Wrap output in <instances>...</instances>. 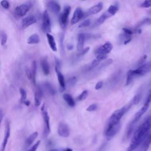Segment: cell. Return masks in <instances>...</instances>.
Returning a JSON list of instances; mask_svg holds the SVG:
<instances>
[{"label":"cell","mask_w":151,"mask_h":151,"mask_svg":"<svg viewBox=\"0 0 151 151\" xmlns=\"http://www.w3.org/2000/svg\"><path fill=\"white\" fill-rule=\"evenodd\" d=\"M132 101L127 105L116 110L109 117L104 127V134L108 139L113 137L120 129V120L123 116L131 107Z\"/></svg>","instance_id":"1"},{"label":"cell","mask_w":151,"mask_h":151,"mask_svg":"<svg viewBox=\"0 0 151 151\" xmlns=\"http://www.w3.org/2000/svg\"><path fill=\"white\" fill-rule=\"evenodd\" d=\"M151 129V116H149L134 131L126 151H134L142 144Z\"/></svg>","instance_id":"2"},{"label":"cell","mask_w":151,"mask_h":151,"mask_svg":"<svg viewBox=\"0 0 151 151\" xmlns=\"http://www.w3.org/2000/svg\"><path fill=\"white\" fill-rule=\"evenodd\" d=\"M41 114L44 122V129L43 135L44 137H47L50 133V117L44 103L41 107Z\"/></svg>","instance_id":"3"},{"label":"cell","mask_w":151,"mask_h":151,"mask_svg":"<svg viewBox=\"0 0 151 151\" xmlns=\"http://www.w3.org/2000/svg\"><path fill=\"white\" fill-rule=\"evenodd\" d=\"M71 11V6L69 5H65L64 8L63 12L59 16V22L60 26L63 29H65L68 23V18Z\"/></svg>","instance_id":"4"},{"label":"cell","mask_w":151,"mask_h":151,"mask_svg":"<svg viewBox=\"0 0 151 151\" xmlns=\"http://www.w3.org/2000/svg\"><path fill=\"white\" fill-rule=\"evenodd\" d=\"M132 70L135 78L137 77L144 76L151 70V62L146 63L139 66L137 68Z\"/></svg>","instance_id":"5"},{"label":"cell","mask_w":151,"mask_h":151,"mask_svg":"<svg viewBox=\"0 0 151 151\" xmlns=\"http://www.w3.org/2000/svg\"><path fill=\"white\" fill-rule=\"evenodd\" d=\"M41 29L44 32L46 33V34H50V32H51V31L50 18L47 10L44 11L42 14V22Z\"/></svg>","instance_id":"6"},{"label":"cell","mask_w":151,"mask_h":151,"mask_svg":"<svg viewBox=\"0 0 151 151\" xmlns=\"http://www.w3.org/2000/svg\"><path fill=\"white\" fill-rule=\"evenodd\" d=\"M55 70L57 76V78H58L60 87L63 91L65 88V82L64 77L63 74L61 73V72L60 71V63L57 60H56V61H55Z\"/></svg>","instance_id":"7"},{"label":"cell","mask_w":151,"mask_h":151,"mask_svg":"<svg viewBox=\"0 0 151 151\" xmlns=\"http://www.w3.org/2000/svg\"><path fill=\"white\" fill-rule=\"evenodd\" d=\"M113 49V45L109 42H107L101 46L99 47L96 51V54L97 55H107Z\"/></svg>","instance_id":"8"},{"label":"cell","mask_w":151,"mask_h":151,"mask_svg":"<svg viewBox=\"0 0 151 151\" xmlns=\"http://www.w3.org/2000/svg\"><path fill=\"white\" fill-rule=\"evenodd\" d=\"M10 134H11V129H10V125L9 123L6 121V124H5V132H4V136L1 148V151H5L8 139L10 137Z\"/></svg>","instance_id":"9"},{"label":"cell","mask_w":151,"mask_h":151,"mask_svg":"<svg viewBox=\"0 0 151 151\" xmlns=\"http://www.w3.org/2000/svg\"><path fill=\"white\" fill-rule=\"evenodd\" d=\"M84 13L83 12L81 8L77 7L73 13V15L71 19V24L74 25L77 23L81 19L84 18Z\"/></svg>","instance_id":"10"},{"label":"cell","mask_w":151,"mask_h":151,"mask_svg":"<svg viewBox=\"0 0 151 151\" xmlns=\"http://www.w3.org/2000/svg\"><path fill=\"white\" fill-rule=\"evenodd\" d=\"M58 134L63 137H68L70 135V129L68 125L63 122L60 123L58 127Z\"/></svg>","instance_id":"11"},{"label":"cell","mask_w":151,"mask_h":151,"mask_svg":"<svg viewBox=\"0 0 151 151\" xmlns=\"http://www.w3.org/2000/svg\"><path fill=\"white\" fill-rule=\"evenodd\" d=\"M30 6L27 4H21L16 7L15 9V14L19 17L24 16L29 10Z\"/></svg>","instance_id":"12"},{"label":"cell","mask_w":151,"mask_h":151,"mask_svg":"<svg viewBox=\"0 0 151 151\" xmlns=\"http://www.w3.org/2000/svg\"><path fill=\"white\" fill-rule=\"evenodd\" d=\"M37 22V18L34 15H29L24 18L21 21V27L25 29Z\"/></svg>","instance_id":"13"},{"label":"cell","mask_w":151,"mask_h":151,"mask_svg":"<svg viewBox=\"0 0 151 151\" xmlns=\"http://www.w3.org/2000/svg\"><path fill=\"white\" fill-rule=\"evenodd\" d=\"M47 7L48 9L55 15L58 14L61 10V6L60 4L54 1H49L47 4Z\"/></svg>","instance_id":"14"},{"label":"cell","mask_w":151,"mask_h":151,"mask_svg":"<svg viewBox=\"0 0 151 151\" xmlns=\"http://www.w3.org/2000/svg\"><path fill=\"white\" fill-rule=\"evenodd\" d=\"M103 8V4L101 2H99L97 4L93 6L92 7H91L88 11L84 14V18H86V17L88 16V15H94L96 14L99 13V12H100L101 11Z\"/></svg>","instance_id":"15"},{"label":"cell","mask_w":151,"mask_h":151,"mask_svg":"<svg viewBox=\"0 0 151 151\" xmlns=\"http://www.w3.org/2000/svg\"><path fill=\"white\" fill-rule=\"evenodd\" d=\"M151 145V133L148 134L142 144L137 148V151H147Z\"/></svg>","instance_id":"16"},{"label":"cell","mask_w":151,"mask_h":151,"mask_svg":"<svg viewBox=\"0 0 151 151\" xmlns=\"http://www.w3.org/2000/svg\"><path fill=\"white\" fill-rule=\"evenodd\" d=\"M43 96L42 90L40 86H38L36 88L34 94V103L35 106H39L41 104Z\"/></svg>","instance_id":"17"},{"label":"cell","mask_w":151,"mask_h":151,"mask_svg":"<svg viewBox=\"0 0 151 151\" xmlns=\"http://www.w3.org/2000/svg\"><path fill=\"white\" fill-rule=\"evenodd\" d=\"M86 40V34L80 33V34H78L77 49L79 52L83 49L84 42Z\"/></svg>","instance_id":"18"},{"label":"cell","mask_w":151,"mask_h":151,"mask_svg":"<svg viewBox=\"0 0 151 151\" xmlns=\"http://www.w3.org/2000/svg\"><path fill=\"white\" fill-rule=\"evenodd\" d=\"M41 66L44 74L45 76H48L50 74V65L48 61V59L46 57H44L41 58Z\"/></svg>","instance_id":"19"},{"label":"cell","mask_w":151,"mask_h":151,"mask_svg":"<svg viewBox=\"0 0 151 151\" xmlns=\"http://www.w3.org/2000/svg\"><path fill=\"white\" fill-rule=\"evenodd\" d=\"M46 36H47V38L48 44H49L51 49L54 52L57 51V45H56V43H55V39H54V37L50 34H47Z\"/></svg>","instance_id":"20"},{"label":"cell","mask_w":151,"mask_h":151,"mask_svg":"<svg viewBox=\"0 0 151 151\" xmlns=\"http://www.w3.org/2000/svg\"><path fill=\"white\" fill-rule=\"evenodd\" d=\"M38 135V133L37 132H34L32 133H31L25 140V145L27 147L29 146L35 140V139L37 137Z\"/></svg>","instance_id":"21"},{"label":"cell","mask_w":151,"mask_h":151,"mask_svg":"<svg viewBox=\"0 0 151 151\" xmlns=\"http://www.w3.org/2000/svg\"><path fill=\"white\" fill-rule=\"evenodd\" d=\"M111 16L106 11L105 12H104L96 21V26H99L101 25L102 24H103L104 22V21L109 18L111 17Z\"/></svg>","instance_id":"22"},{"label":"cell","mask_w":151,"mask_h":151,"mask_svg":"<svg viewBox=\"0 0 151 151\" xmlns=\"http://www.w3.org/2000/svg\"><path fill=\"white\" fill-rule=\"evenodd\" d=\"M63 97L65 101L67 103V104L71 107H73L75 106V101L73 97L67 93H65L63 94Z\"/></svg>","instance_id":"23"},{"label":"cell","mask_w":151,"mask_h":151,"mask_svg":"<svg viewBox=\"0 0 151 151\" xmlns=\"http://www.w3.org/2000/svg\"><path fill=\"white\" fill-rule=\"evenodd\" d=\"M40 42V37L37 34H34L30 35L27 40L28 44H37Z\"/></svg>","instance_id":"24"},{"label":"cell","mask_w":151,"mask_h":151,"mask_svg":"<svg viewBox=\"0 0 151 151\" xmlns=\"http://www.w3.org/2000/svg\"><path fill=\"white\" fill-rule=\"evenodd\" d=\"M37 62L33 61L32 62V68H31V74H32V81L34 85L36 84V74H37Z\"/></svg>","instance_id":"25"},{"label":"cell","mask_w":151,"mask_h":151,"mask_svg":"<svg viewBox=\"0 0 151 151\" xmlns=\"http://www.w3.org/2000/svg\"><path fill=\"white\" fill-rule=\"evenodd\" d=\"M151 25V19L149 18H146L143 19L136 26L135 29H140V27L143 25Z\"/></svg>","instance_id":"26"},{"label":"cell","mask_w":151,"mask_h":151,"mask_svg":"<svg viewBox=\"0 0 151 151\" xmlns=\"http://www.w3.org/2000/svg\"><path fill=\"white\" fill-rule=\"evenodd\" d=\"M134 76L133 73V70H130L128 71L127 73V78H126V86H129L130 84L132 82L134 78Z\"/></svg>","instance_id":"27"},{"label":"cell","mask_w":151,"mask_h":151,"mask_svg":"<svg viewBox=\"0 0 151 151\" xmlns=\"http://www.w3.org/2000/svg\"><path fill=\"white\" fill-rule=\"evenodd\" d=\"M118 9H119V7L117 5H111L109 7L107 12L111 16H113L116 14V12L118 11Z\"/></svg>","instance_id":"28"},{"label":"cell","mask_w":151,"mask_h":151,"mask_svg":"<svg viewBox=\"0 0 151 151\" xmlns=\"http://www.w3.org/2000/svg\"><path fill=\"white\" fill-rule=\"evenodd\" d=\"M8 39V36L5 31H0V41L1 44L4 46L6 44Z\"/></svg>","instance_id":"29"},{"label":"cell","mask_w":151,"mask_h":151,"mask_svg":"<svg viewBox=\"0 0 151 151\" xmlns=\"http://www.w3.org/2000/svg\"><path fill=\"white\" fill-rule=\"evenodd\" d=\"M45 88L47 89V90L48 91V93L51 94V95H55V90L54 89V88L53 87V86L48 82H46L45 83Z\"/></svg>","instance_id":"30"},{"label":"cell","mask_w":151,"mask_h":151,"mask_svg":"<svg viewBox=\"0 0 151 151\" xmlns=\"http://www.w3.org/2000/svg\"><path fill=\"white\" fill-rule=\"evenodd\" d=\"M19 93L21 94V102L23 103L24 101L27 100V94L26 91L22 88H19Z\"/></svg>","instance_id":"31"},{"label":"cell","mask_w":151,"mask_h":151,"mask_svg":"<svg viewBox=\"0 0 151 151\" xmlns=\"http://www.w3.org/2000/svg\"><path fill=\"white\" fill-rule=\"evenodd\" d=\"M100 63V61L99 60H98L97 58H95L94 60H93L91 63L89 64L88 65V69L89 70H91L95 67H96L99 64V63Z\"/></svg>","instance_id":"32"},{"label":"cell","mask_w":151,"mask_h":151,"mask_svg":"<svg viewBox=\"0 0 151 151\" xmlns=\"http://www.w3.org/2000/svg\"><path fill=\"white\" fill-rule=\"evenodd\" d=\"M88 96V91L87 90H84L83 91L78 97V100L80 101H83L85 100Z\"/></svg>","instance_id":"33"},{"label":"cell","mask_w":151,"mask_h":151,"mask_svg":"<svg viewBox=\"0 0 151 151\" xmlns=\"http://www.w3.org/2000/svg\"><path fill=\"white\" fill-rule=\"evenodd\" d=\"M90 24V20L89 19H85L83 22H82L78 26L79 28H84L88 27Z\"/></svg>","instance_id":"34"},{"label":"cell","mask_w":151,"mask_h":151,"mask_svg":"<svg viewBox=\"0 0 151 151\" xmlns=\"http://www.w3.org/2000/svg\"><path fill=\"white\" fill-rule=\"evenodd\" d=\"M123 31L124 34H126V35H130V36H132V35L134 32L132 29L128 28H123Z\"/></svg>","instance_id":"35"},{"label":"cell","mask_w":151,"mask_h":151,"mask_svg":"<svg viewBox=\"0 0 151 151\" xmlns=\"http://www.w3.org/2000/svg\"><path fill=\"white\" fill-rule=\"evenodd\" d=\"M97 109V105L96 104H90L86 109L87 111H95Z\"/></svg>","instance_id":"36"},{"label":"cell","mask_w":151,"mask_h":151,"mask_svg":"<svg viewBox=\"0 0 151 151\" xmlns=\"http://www.w3.org/2000/svg\"><path fill=\"white\" fill-rule=\"evenodd\" d=\"M1 5L4 8V9H8L9 8V3L8 1H5V0H3V1H1Z\"/></svg>","instance_id":"37"},{"label":"cell","mask_w":151,"mask_h":151,"mask_svg":"<svg viewBox=\"0 0 151 151\" xmlns=\"http://www.w3.org/2000/svg\"><path fill=\"white\" fill-rule=\"evenodd\" d=\"M40 142H41L40 140L37 141L28 151H36L40 145Z\"/></svg>","instance_id":"38"},{"label":"cell","mask_w":151,"mask_h":151,"mask_svg":"<svg viewBox=\"0 0 151 151\" xmlns=\"http://www.w3.org/2000/svg\"><path fill=\"white\" fill-rule=\"evenodd\" d=\"M113 62V60L112 59H108L107 60H106L100 66V68H104L107 66H108L109 65H110V64H111Z\"/></svg>","instance_id":"39"},{"label":"cell","mask_w":151,"mask_h":151,"mask_svg":"<svg viewBox=\"0 0 151 151\" xmlns=\"http://www.w3.org/2000/svg\"><path fill=\"white\" fill-rule=\"evenodd\" d=\"M140 101V96L139 94L136 95L132 99V100L131 101L133 104H137Z\"/></svg>","instance_id":"40"},{"label":"cell","mask_w":151,"mask_h":151,"mask_svg":"<svg viewBox=\"0 0 151 151\" xmlns=\"http://www.w3.org/2000/svg\"><path fill=\"white\" fill-rule=\"evenodd\" d=\"M146 58H147V55H143V56L140 58V59L139 60V61H138V65H139V66H140V65H143V64H145V61L146 60Z\"/></svg>","instance_id":"41"},{"label":"cell","mask_w":151,"mask_h":151,"mask_svg":"<svg viewBox=\"0 0 151 151\" xmlns=\"http://www.w3.org/2000/svg\"><path fill=\"white\" fill-rule=\"evenodd\" d=\"M77 82V78L76 77H71L68 81V83L70 86H74Z\"/></svg>","instance_id":"42"},{"label":"cell","mask_w":151,"mask_h":151,"mask_svg":"<svg viewBox=\"0 0 151 151\" xmlns=\"http://www.w3.org/2000/svg\"><path fill=\"white\" fill-rule=\"evenodd\" d=\"M89 50H90V48H89L88 47H86V48H83L81 51H80L79 52V53H78V55H80V56H82V55H84L85 54H86V53L89 51Z\"/></svg>","instance_id":"43"},{"label":"cell","mask_w":151,"mask_h":151,"mask_svg":"<svg viewBox=\"0 0 151 151\" xmlns=\"http://www.w3.org/2000/svg\"><path fill=\"white\" fill-rule=\"evenodd\" d=\"M25 70V73H26V75H27V77L29 80H31L32 79V74H31V71L29 70V68H28L27 67H26Z\"/></svg>","instance_id":"44"},{"label":"cell","mask_w":151,"mask_h":151,"mask_svg":"<svg viewBox=\"0 0 151 151\" xmlns=\"http://www.w3.org/2000/svg\"><path fill=\"white\" fill-rule=\"evenodd\" d=\"M107 55H101V54H99V55H97V57L96 58H97L98 60H99L100 61H101L103 60H104L107 58Z\"/></svg>","instance_id":"45"},{"label":"cell","mask_w":151,"mask_h":151,"mask_svg":"<svg viewBox=\"0 0 151 151\" xmlns=\"http://www.w3.org/2000/svg\"><path fill=\"white\" fill-rule=\"evenodd\" d=\"M49 151H73L71 148H63V149H52Z\"/></svg>","instance_id":"46"},{"label":"cell","mask_w":151,"mask_h":151,"mask_svg":"<svg viewBox=\"0 0 151 151\" xmlns=\"http://www.w3.org/2000/svg\"><path fill=\"white\" fill-rule=\"evenodd\" d=\"M151 103V90L149 91V94L147 97V99L146 100V101L145 103V104H149L150 105Z\"/></svg>","instance_id":"47"},{"label":"cell","mask_w":151,"mask_h":151,"mask_svg":"<svg viewBox=\"0 0 151 151\" xmlns=\"http://www.w3.org/2000/svg\"><path fill=\"white\" fill-rule=\"evenodd\" d=\"M103 86V81H99L95 86V89L96 90H99Z\"/></svg>","instance_id":"48"},{"label":"cell","mask_w":151,"mask_h":151,"mask_svg":"<svg viewBox=\"0 0 151 151\" xmlns=\"http://www.w3.org/2000/svg\"><path fill=\"white\" fill-rule=\"evenodd\" d=\"M4 111H3V110L2 109H0V127H1V124L2 121L3 120V118H4Z\"/></svg>","instance_id":"49"},{"label":"cell","mask_w":151,"mask_h":151,"mask_svg":"<svg viewBox=\"0 0 151 151\" xmlns=\"http://www.w3.org/2000/svg\"><path fill=\"white\" fill-rule=\"evenodd\" d=\"M25 106H29V105H30V101H29V100H25L24 101V103H23Z\"/></svg>","instance_id":"50"},{"label":"cell","mask_w":151,"mask_h":151,"mask_svg":"<svg viewBox=\"0 0 151 151\" xmlns=\"http://www.w3.org/2000/svg\"><path fill=\"white\" fill-rule=\"evenodd\" d=\"M103 149H104V146H101V148L99 150V151H103Z\"/></svg>","instance_id":"51"},{"label":"cell","mask_w":151,"mask_h":151,"mask_svg":"<svg viewBox=\"0 0 151 151\" xmlns=\"http://www.w3.org/2000/svg\"><path fill=\"white\" fill-rule=\"evenodd\" d=\"M149 14H150V15H151V9H150V11H149Z\"/></svg>","instance_id":"52"}]
</instances>
